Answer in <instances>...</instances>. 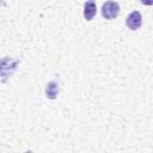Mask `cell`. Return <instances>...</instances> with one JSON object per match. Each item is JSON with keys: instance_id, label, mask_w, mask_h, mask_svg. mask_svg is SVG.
Listing matches in <instances>:
<instances>
[{"instance_id": "cell-1", "label": "cell", "mask_w": 153, "mask_h": 153, "mask_svg": "<svg viewBox=\"0 0 153 153\" xmlns=\"http://www.w3.org/2000/svg\"><path fill=\"white\" fill-rule=\"evenodd\" d=\"M19 61L18 60H13L12 57H4L0 60V76L2 78L4 81H6L12 74L13 72L17 69Z\"/></svg>"}, {"instance_id": "cell-2", "label": "cell", "mask_w": 153, "mask_h": 153, "mask_svg": "<svg viewBox=\"0 0 153 153\" xmlns=\"http://www.w3.org/2000/svg\"><path fill=\"white\" fill-rule=\"evenodd\" d=\"M120 13V6L116 1H106L102 6V16L105 19H114Z\"/></svg>"}, {"instance_id": "cell-3", "label": "cell", "mask_w": 153, "mask_h": 153, "mask_svg": "<svg viewBox=\"0 0 153 153\" xmlns=\"http://www.w3.org/2000/svg\"><path fill=\"white\" fill-rule=\"evenodd\" d=\"M141 23H142V17L137 11H133L127 17V26L130 30H137L141 26Z\"/></svg>"}, {"instance_id": "cell-4", "label": "cell", "mask_w": 153, "mask_h": 153, "mask_svg": "<svg viewBox=\"0 0 153 153\" xmlns=\"http://www.w3.org/2000/svg\"><path fill=\"white\" fill-rule=\"evenodd\" d=\"M96 12H97V6H96V2L93 0H87L85 2V6H84V17L86 20H92L93 17L96 16Z\"/></svg>"}, {"instance_id": "cell-5", "label": "cell", "mask_w": 153, "mask_h": 153, "mask_svg": "<svg viewBox=\"0 0 153 153\" xmlns=\"http://www.w3.org/2000/svg\"><path fill=\"white\" fill-rule=\"evenodd\" d=\"M45 93H47V97L50 98V99H54L57 93H59V82L57 81H50L48 85H47V88H45Z\"/></svg>"}, {"instance_id": "cell-6", "label": "cell", "mask_w": 153, "mask_h": 153, "mask_svg": "<svg viewBox=\"0 0 153 153\" xmlns=\"http://www.w3.org/2000/svg\"><path fill=\"white\" fill-rule=\"evenodd\" d=\"M141 2L143 5H147V6H151L153 4V0H141Z\"/></svg>"}]
</instances>
